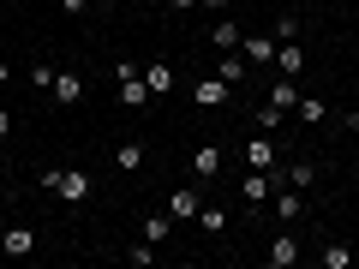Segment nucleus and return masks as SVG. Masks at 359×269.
Segmentation results:
<instances>
[{"label": "nucleus", "mask_w": 359, "mask_h": 269, "mask_svg": "<svg viewBox=\"0 0 359 269\" xmlns=\"http://www.w3.org/2000/svg\"><path fill=\"white\" fill-rule=\"evenodd\" d=\"M269 192H276V186H269V174H257V167L240 179V198H245V204H269Z\"/></svg>", "instance_id": "1a4fd4ad"}, {"label": "nucleus", "mask_w": 359, "mask_h": 269, "mask_svg": "<svg viewBox=\"0 0 359 269\" xmlns=\"http://www.w3.org/2000/svg\"><path fill=\"white\" fill-rule=\"evenodd\" d=\"M90 192H96V179H90L84 167H60V186H54V198H66V204H84Z\"/></svg>", "instance_id": "f03ea898"}, {"label": "nucleus", "mask_w": 359, "mask_h": 269, "mask_svg": "<svg viewBox=\"0 0 359 269\" xmlns=\"http://www.w3.org/2000/svg\"><path fill=\"white\" fill-rule=\"evenodd\" d=\"M168 233H174V216H168V209H156V216L144 221V240H150V245H162Z\"/></svg>", "instance_id": "a211bd4d"}, {"label": "nucleus", "mask_w": 359, "mask_h": 269, "mask_svg": "<svg viewBox=\"0 0 359 269\" xmlns=\"http://www.w3.org/2000/svg\"><path fill=\"white\" fill-rule=\"evenodd\" d=\"M240 36H245V30H240V25H233V18H222V25H216V30H210V42H216V48H222V54H228V48H240Z\"/></svg>", "instance_id": "f3484780"}, {"label": "nucleus", "mask_w": 359, "mask_h": 269, "mask_svg": "<svg viewBox=\"0 0 359 269\" xmlns=\"http://www.w3.org/2000/svg\"><path fill=\"white\" fill-rule=\"evenodd\" d=\"M299 263V240L294 233H276V245H269V269H294Z\"/></svg>", "instance_id": "423d86ee"}, {"label": "nucleus", "mask_w": 359, "mask_h": 269, "mask_svg": "<svg viewBox=\"0 0 359 269\" xmlns=\"http://www.w3.org/2000/svg\"><path fill=\"white\" fill-rule=\"evenodd\" d=\"M60 6H66V13H84V0H60Z\"/></svg>", "instance_id": "7c9ffc66"}, {"label": "nucleus", "mask_w": 359, "mask_h": 269, "mask_svg": "<svg viewBox=\"0 0 359 269\" xmlns=\"http://www.w3.org/2000/svg\"><path fill=\"white\" fill-rule=\"evenodd\" d=\"M353 102H359V78H353Z\"/></svg>", "instance_id": "473e14b6"}, {"label": "nucleus", "mask_w": 359, "mask_h": 269, "mask_svg": "<svg viewBox=\"0 0 359 269\" xmlns=\"http://www.w3.org/2000/svg\"><path fill=\"white\" fill-rule=\"evenodd\" d=\"M245 167H257V174H269V167H276V144H269V132H257V138L245 144Z\"/></svg>", "instance_id": "39448f33"}, {"label": "nucleus", "mask_w": 359, "mask_h": 269, "mask_svg": "<svg viewBox=\"0 0 359 269\" xmlns=\"http://www.w3.org/2000/svg\"><path fill=\"white\" fill-rule=\"evenodd\" d=\"M192 102L198 108H222V102H228V84H222V78H204V84L192 90Z\"/></svg>", "instance_id": "f8f14e48"}, {"label": "nucleus", "mask_w": 359, "mask_h": 269, "mask_svg": "<svg viewBox=\"0 0 359 269\" xmlns=\"http://www.w3.org/2000/svg\"><path fill=\"white\" fill-rule=\"evenodd\" d=\"M78 96H84V78H78V72H54V102L72 108Z\"/></svg>", "instance_id": "6e6552de"}, {"label": "nucleus", "mask_w": 359, "mask_h": 269, "mask_svg": "<svg viewBox=\"0 0 359 269\" xmlns=\"http://www.w3.org/2000/svg\"><path fill=\"white\" fill-rule=\"evenodd\" d=\"M168 6H174V13H192V6H198V0H168Z\"/></svg>", "instance_id": "c85d7f7f"}, {"label": "nucleus", "mask_w": 359, "mask_h": 269, "mask_svg": "<svg viewBox=\"0 0 359 269\" xmlns=\"http://www.w3.org/2000/svg\"><path fill=\"white\" fill-rule=\"evenodd\" d=\"M294 102H299V84H294V78H276V84H269V108H276V114H287Z\"/></svg>", "instance_id": "9b49d317"}, {"label": "nucleus", "mask_w": 359, "mask_h": 269, "mask_svg": "<svg viewBox=\"0 0 359 269\" xmlns=\"http://www.w3.org/2000/svg\"><path fill=\"white\" fill-rule=\"evenodd\" d=\"M30 84H36V90H54V66L36 60V66H30Z\"/></svg>", "instance_id": "393cba45"}, {"label": "nucleus", "mask_w": 359, "mask_h": 269, "mask_svg": "<svg viewBox=\"0 0 359 269\" xmlns=\"http://www.w3.org/2000/svg\"><path fill=\"white\" fill-rule=\"evenodd\" d=\"M311 179H318V167H311V162H294V167H287V186H294V192H306Z\"/></svg>", "instance_id": "4be33fe9"}, {"label": "nucleus", "mask_w": 359, "mask_h": 269, "mask_svg": "<svg viewBox=\"0 0 359 269\" xmlns=\"http://www.w3.org/2000/svg\"><path fill=\"white\" fill-rule=\"evenodd\" d=\"M6 84H13V66H6V60H0V90H6Z\"/></svg>", "instance_id": "c756f323"}, {"label": "nucleus", "mask_w": 359, "mask_h": 269, "mask_svg": "<svg viewBox=\"0 0 359 269\" xmlns=\"http://www.w3.org/2000/svg\"><path fill=\"white\" fill-rule=\"evenodd\" d=\"M114 167H120V174H138V167H144V144H138V138L120 144V150H114Z\"/></svg>", "instance_id": "2eb2a0df"}, {"label": "nucleus", "mask_w": 359, "mask_h": 269, "mask_svg": "<svg viewBox=\"0 0 359 269\" xmlns=\"http://www.w3.org/2000/svg\"><path fill=\"white\" fill-rule=\"evenodd\" d=\"M144 84H150V96L174 90V66H168V60H150V66H144Z\"/></svg>", "instance_id": "ddd939ff"}, {"label": "nucleus", "mask_w": 359, "mask_h": 269, "mask_svg": "<svg viewBox=\"0 0 359 269\" xmlns=\"http://www.w3.org/2000/svg\"><path fill=\"white\" fill-rule=\"evenodd\" d=\"M192 174L198 179H216L222 174V150H216V144H198V150H192Z\"/></svg>", "instance_id": "0eeeda50"}, {"label": "nucleus", "mask_w": 359, "mask_h": 269, "mask_svg": "<svg viewBox=\"0 0 359 269\" xmlns=\"http://www.w3.org/2000/svg\"><path fill=\"white\" fill-rule=\"evenodd\" d=\"M276 66H282V78H299L306 72V48H299V42H282V48H276Z\"/></svg>", "instance_id": "9d476101"}, {"label": "nucleus", "mask_w": 359, "mask_h": 269, "mask_svg": "<svg viewBox=\"0 0 359 269\" xmlns=\"http://www.w3.org/2000/svg\"><path fill=\"white\" fill-rule=\"evenodd\" d=\"M150 6H168V0H150Z\"/></svg>", "instance_id": "72a5a7b5"}, {"label": "nucleus", "mask_w": 359, "mask_h": 269, "mask_svg": "<svg viewBox=\"0 0 359 269\" xmlns=\"http://www.w3.org/2000/svg\"><path fill=\"white\" fill-rule=\"evenodd\" d=\"M276 126H282V114H276V108L264 102V108H257V132H276Z\"/></svg>", "instance_id": "bb28decb"}, {"label": "nucleus", "mask_w": 359, "mask_h": 269, "mask_svg": "<svg viewBox=\"0 0 359 269\" xmlns=\"http://www.w3.org/2000/svg\"><path fill=\"white\" fill-rule=\"evenodd\" d=\"M0 138H13V114L6 108H0Z\"/></svg>", "instance_id": "cd10ccee"}, {"label": "nucleus", "mask_w": 359, "mask_h": 269, "mask_svg": "<svg viewBox=\"0 0 359 269\" xmlns=\"http://www.w3.org/2000/svg\"><path fill=\"white\" fill-rule=\"evenodd\" d=\"M240 54L245 60H276V36H240Z\"/></svg>", "instance_id": "4468645a"}, {"label": "nucleus", "mask_w": 359, "mask_h": 269, "mask_svg": "<svg viewBox=\"0 0 359 269\" xmlns=\"http://www.w3.org/2000/svg\"><path fill=\"white\" fill-rule=\"evenodd\" d=\"M0 251H6V257H30V251H36V228H25V221H13V228L0 233Z\"/></svg>", "instance_id": "7ed1b4c3"}, {"label": "nucleus", "mask_w": 359, "mask_h": 269, "mask_svg": "<svg viewBox=\"0 0 359 269\" xmlns=\"http://www.w3.org/2000/svg\"><path fill=\"white\" fill-rule=\"evenodd\" d=\"M299 209H306V198H299L294 186H287V192L276 198V216H282V221H299Z\"/></svg>", "instance_id": "aec40b11"}, {"label": "nucleus", "mask_w": 359, "mask_h": 269, "mask_svg": "<svg viewBox=\"0 0 359 269\" xmlns=\"http://www.w3.org/2000/svg\"><path fill=\"white\" fill-rule=\"evenodd\" d=\"M276 36H282V42H299V18L282 13V18H276Z\"/></svg>", "instance_id": "b1692460"}, {"label": "nucleus", "mask_w": 359, "mask_h": 269, "mask_svg": "<svg viewBox=\"0 0 359 269\" xmlns=\"http://www.w3.org/2000/svg\"><path fill=\"white\" fill-rule=\"evenodd\" d=\"M198 6H228V0H198Z\"/></svg>", "instance_id": "2f4dec72"}, {"label": "nucleus", "mask_w": 359, "mask_h": 269, "mask_svg": "<svg viewBox=\"0 0 359 269\" xmlns=\"http://www.w3.org/2000/svg\"><path fill=\"white\" fill-rule=\"evenodd\" d=\"M198 228H204V233H222V228H228V209L204 204V209H198Z\"/></svg>", "instance_id": "412c9836"}, {"label": "nucleus", "mask_w": 359, "mask_h": 269, "mask_svg": "<svg viewBox=\"0 0 359 269\" xmlns=\"http://www.w3.org/2000/svg\"><path fill=\"white\" fill-rule=\"evenodd\" d=\"M294 114L306 120V126H318V120L330 114V108H323V96H299V102H294Z\"/></svg>", "instance_id": "6ab92c4d"}, {"label": "nucleus", "mask_w": 359, "mask_h": 269, "mask_svg": "<svg viewBox=\"0 0 359 269\" xmlns=\"http://www.w3.org/2000/svg\"><path fill=\"white\" fill-rule=\"evenodd\" d=\"M162 209H168V216H174V221H198V209H204V198H198V192H192V186H180V192H174V198H168V204H162Z\"/></svg>", "instance_id": "20e7f679"}, {"label": "nucleus", "mask_w": 359, "mask_h": 269, "mask_svg": "<svg viewBox=\"0 0 359 269\" xmlns=\"http://www.w3.org/2000/svg\"><path fill=\"white\" fill-rule=\"evenodd\" d=\"M353 263V251H347V245H330V251H323V269H347Z\"/></svg>", "instance_id": "5701e85b"}, {"label": "nucleus", "mask_w": 359, "mask_h": 269, "mask_svg": "<svg viewBox=\"0 0 359 269\" xmlns=\"http://www.w3.org/2000/svg\"><path fill=\"white\" fill-rule=\"evenodd\" d=\"M126 257H132V263H138V269H150V263H156V245H150V240H144V245H132V251H126Z\"/></svg>", "instance_id": "a878e982"}, {"label": "nucleus", "mask_w": 359, "mask_h": 269, "mask_svg": "<svg viewBox=\"0 0 359 269\" xmlns=\"http://www.w3.org/2000/svg\"><path fill=\"white\" fill-rule=\"evenodd\" d=\"M114 78H120V108H150V84H144V72H132V60H120Z\"/></svg>", "instance_id": "f257e3e1"}, {"label": "nucleus", "mask_w": 359, "mask_h": 269, "mask_svg": "<svg viewBox=\"0 0 359 269\" xmlns=\"http://www.w3.org/2000/svg\"><path fill=\"white\" fill-rule=\"evenodd\" d=\"M216 78H222V84H240V78H245V60H240V48H228V54L216 60Z\"/></svg>", "instance_id": "dca6fc26"}]
</instances>
